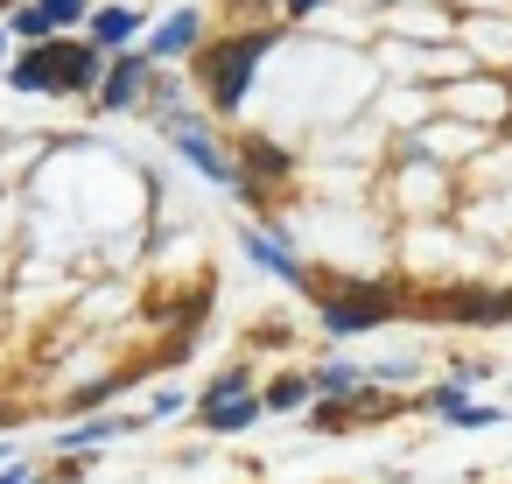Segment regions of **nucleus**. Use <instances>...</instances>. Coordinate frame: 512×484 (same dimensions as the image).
<instances>
[{"label": "nucleus", "instance_id": "f8f14e48", "mask_svg": "<svg viewBox=\"0 0 512 484\" xmlns=\"http://www.w3.org/2000/svg\"><path fill=\"white\" fill-rule=\"evenodd\" d=\"M309 379H316V400H358V393L372 386V372H365V365H351V358H323Z\"/></svg>", "mask_w": 512, "mask_h": 484}, {"label": "nucleus", "instance_id": "f257e3e1", "mask_svg": "<svg viewBox=\"0 0 512 484\" xmlns=\"http://www.w3.org/2000/svg\"><path fill=\"white\" fill-rule=\"evenodd\" d=\"M281 50V29H239L225 43H204L197 50V92L211 113H239L246 92H253V71Z\"/></svg>", "mask_w": 512, "mask_h": 484}, {"label": "nucleus", "instance_id": "4be33fe9", "mask_svg": "<svg viewBox=\"0 0 512 484\" xmlns=\"http://www.w3.org/2000/svg\"><path fill=\"white\" fill-rule=\"evenodd\" d=\"M8 463H15V449H8V442H0V470H8Z\"/></svg>", "mask_w": 512, "mask_h": 484}, {"label": "nucleus", "instance_id": "39448f33", "mask_svg": "<svg viewBox=\"0 0 512 484\" xmlns=\"http://www.w3.org/2000/svg\"><path fill=\"white\" fill-rule=\"evenodd\" d=\"M176 141V155L204 176V183H218V190H246V169H239V155L225 148V141H211L204 127H183V134H169Z\"/></svg>", "mask_w": 512, "mask_h": 484}, {"label": "nucleus", "instance_id": "f03ea898", "mask_svg": "<svg viewBox=\"0 0 512 484\" xmlns=\"http://www.w3.org/2000/svg\"><path fill=\"white\" fill-rule=\"evenodd\" d=\"M393 309H400V295H393V288H344V295H316V323H323L330 337H365V330L393 323Z\"/></svg>", "mask_w": 512, "mask_h": 484}, {"label": "nucleus", "instance_id": "2eb2a0df", "mask_svg": "<svg viewBox=\"0 0 512 484\" xmlns=\"http://www.w3.org/2000/svg\"><path fill=\"white\" fill-rule=\"evenodd\" d=\"M477 379H484V372H477V365H463V372H456V379H442V386H428V393H421V407H428V414H442V421H449V414H456V407H470V386H477Z\"/></svg>", "mask_w": 512, "mask_h": 484}, {"label": "nucleus", "instance_id": "20e7f679", "mask_svg": "<svg viewBox=\"0 0 512 484\" xmlns=\"http://www.w3.org/2000/svg\"><path fill=\"white\" fill-rule=\"evenodd\" d=\"M85 22H92V0H22V8L8 15V36H22V43H57V36L85 29Z\"/></svg>", "mask_w": 512, "mask_h": 484}, {"label": "nucleus", "instance_id": "6e6552de", "mask_svg": "<svg viewBox=\"0 0 512 484\" xmlns=\"http://www.w3.org/2000/svg\"><path fill=\"white\" fill-rule=\"evenodd\" d=\"M134 421H120V414H85V421H71L64 435H50V449L57 456H99L113 435H127Z\"/></svg>", "mask_w": 512, "mask_h": 484}, {"label": "nucleus", "instance_id": "ddd939ff", "mask_svg": "<svg viewBox=\"0 0 512 484\" xmlns=\"http://www.w3.org/2000/svg\"><path fill=\"white\" fill-rule=\"evenodd\" d=\"M260 414H267V400H260V393H246V400H225V407H197L204 435H246Z\"/></svg>", "mask_w": 512, "mask_h": 484}, {"label": "nucleus", "instance_id": "423d86ee", "mask_svg": "<svg viewBox=\"0 0 512 484\" xmlns=\"http://www.w3.org/2000/svg\"><path fill=\"white\" fill-rule=\"evenodd\" d=\"M239 246H246V260H253L260 274H274V281H288V288H309V267L288 253V239H274V232L246 225V232H239Z\"/></svg>", "mask_w": 512, "mask_h": 484}, {"label": "nucleus", "instance_id": "6ab92c4d", "mask_svg": "<svg viewBox=\"0 0 512 484\" xmlns=\"http://www.w3.org/2000/svg\"><path fill=\"white\" fill-rule=\"evenodd\" d=\"M449 421H456V428H491V421H498V407H456Z\"/></svg>", "mask_w": 512, "mask_h": 484}, {"label": "nucleus", "instance_id": "9d476101", "mask_svg": "<svg viewBox=\"0 0 512 484\" xmlns=\"http://www.w3.org/2000/svg\"><path fill=\"white\" fill-rule=\"evenodd\" d=\"M85 36H92L106 57H120V50H134V36H141V8H92Z\"/></svg>", "mask_w": 512, "mask_h": 484}, {"label": "nucleus", "instance_id": "9b49d317", "mask_svg": "<svg viewBox=\"0 0 512 484\" xmlns=\"http://www.w3.org/2000/svg\"><path fill=\"white\" fill-rule=\"evenodd\" d=\"M239 155H246V162H239V169H246V190H260V183H281V176L295 169V162H288V148H281V141H267V134L239 141Z\"/></svg>", "mask_w": 512, "mask_h": 484}, {"label": "nucleus", "instance_id": "dca6fc26", "mask_svg": "<svg viewBox=\"0 0 512 484\" xmlns=\"http://www.w3.org/2000/svg\"><path fill=\"white\" fill-rule=\"evenodd\" d=\"M253 393V372L246 365H232V372H218V379H204V393H197V407H225V400H246Z\"/></svg>", "mask_w": 512, "mask_h": 484}, {"label": "nucleus", "instance_id": "5701e85b", "mask_svg": "<svg viewBox=\"0 0 512 484\" xmlns=\"http://www.w3.org/2000/svg\"><path fill=\"white\" fill-rule=\"evenodd\" d=\"M0 43H8V29H0Z\"/></svg>", "mask_w": 512, "mask_h": 484}, {"label": "nucleus", "instance_id": "0eeeda50", "mask_svg": "<svg viewBox=\"0 0 512 484\" xmlns=\"http://www.w3.org/2000/svg\"><path fill=\"white\" fill-rule=\"evenodd\" d=\"M8 85H15L22 99H64V92H57V57H50V43H22V57L8 64Z\"/></svg>", "mask_w": 512, "mask_h": 484}, {"label": "nucleus", "instance_id": "1a4fd4ad", "mask_svg": "<svg viewBox=\"0 0 512 484\" xmlns=\"http://www.w3.org/2000/svg\"><path fill=\"white\" fill-rule=\"evenodd\" d=\"M197 36H204V22H197V8H176L141 50L155 57V64H176V57H197Z\"/></svg>", "mask_w": 512, "mask_h": 484}, {"label": "nucleus", "instance_id": "a211bd4d", "mask_svg": "<svg viewBox=\"0 0 512 484\" xmlns=\"http://www.w3.org/2000/svg\"><path fill=\"white\" fill-rule=\"evenodd\" d=\"M183 407H190L183 393H155V400H148V421H169V414H183Z\"/></svg>", "mask_w": 512, "mask_h": 484}, {"label": "nucleus", "instance_id": "f3484780", "mask_svg": "<svg viewBox=\"0 0 512 484\" xmlns=\"http://www.w3.org/2000/svg\"><path fill=\"white\" fill-rule=\"evenodd\" d=\"M120 386H127V379H99V386H78V393H71V414H92V407H106V400H113Z\"/></svg>", "mask_w": 512, "mask_h": 484}, {"label": "nucleus", "instance_id": "4468645a", "mask_svg": "<svg viewBox=\"0 0 512 484\" xmlns=\"http://www.w3.org/2000/svg\"><path fill=\"white\" fill-rule=\"evenodd\" d=\"M260 400H267V414H309V407H316V379H309V372H281Z\"/></svg>", "mask_w": 512, "mask_h": 484}, {"label": "nucleus", "instance_id": "412c9836", "mask_svg": "<svg viewBox=\"0 0 512 484\" xmlns=\"http://www.w3.org/2000/svg\"><path fill=\"white\" fill-rule=\"evenodd\" d=\"M0 484H29V470H22V463H8V470H0Z\"/></svg>", "mask_w": 512, "mask_h": 484}, {"label": "nucleus", "instance_id": "7ed1b4c3", "mask_svg": "<svg viewBox=\"0 0 512 484\" xmlns=\"http://www.w3.org/2000/svg\"><path fill=\"white\" fill-rule=\"evenodd\" d=\"M155 71H162V64H155L148 50H120V57L106 64V78H99V99H92V106H99V113H134V106L155 92Z\"/></svg>", "mask_w": 512, "mask_h": 484}, {"label": "nucleus", "instance_id": "b1692460", "mask_svg": "<svg viewBox=\"0 0 512 484\" xmlns=\"http://www.w3.org/2000/svg\"><path fill=\"white\" fill-rule=\"evenodd\" d=\"M0 8H8V0H0Z\"/></svg>", "mask_w": 512, "mask_h": 484}, {"label": "nucleus", "instance_id": "aec40b11", "mask_svg": "<svg viewBox=\"0 0 512 484\" xmlns=\"http://www.w3.org/2000/svg\"><path fill=\"white\" fill-rule=\"evenodd\" d=\"M323 0H288V22H302V15H316Z\"/></svg>", "mask_w": 512, "mask_h": 484}]
</instances>
